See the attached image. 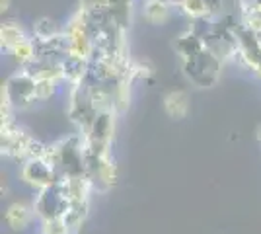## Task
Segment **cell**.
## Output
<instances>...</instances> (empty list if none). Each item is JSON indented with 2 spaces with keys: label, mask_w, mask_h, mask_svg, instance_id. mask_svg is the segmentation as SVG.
<instances>
[{
  "label": "cell",
  "mask_w": 261,
  "mask_h": 234,
  "mask_svg": "<svg viewBox=\"0 0 261 234\" xmlns=\"http://www.w3.org/2000/svg\"><path fill=\"white\" fill-rule=\"evenodd\" d=\"M45 160L55 168L59 178L86 176V139L82 133L68 135L49 145Z\"/></svg>",
  "instance_id": "1"
},
{
  "label": "cell",
  "mask_w": 261,
  "mask_h": 234,
  "mask_svg": "<svg viewBox=\"0 0 261 234\" xmlns=\"http://www.w3.org/2000/svg\"><path fill=\"white\" fill-rule=\"evenodd\" d=\"M184 63V72L187 80L191 84H195L197 88H213L220 78V72H222V61L215 57L207 47L197 53L195 57L191 59H185L181 61Z\"/></svg>",
  "instance_id": "2"
},
{
  "label": "cell",
  "mask_w": 261,
  "mask_h": 234,
  "mask_svg": "<svg viewBox=\"0 0 261 234\" xmlns=\"http://www.w3.org/2000/svg\"><path fill=\"white\" fill-rule=\"evenodd\" d=\"M35 101V76L25 68H20L2 86V103L10 106L12 110H28Z\"/></svg>",
  "instance_id": "3"
},
{
  "label": "cell",
  "mask_w": 261,
  "mask_h": 234,
  "mask_svg": "<svg viewBox=\"0 0 261 234\" xmlns=\"http://www.w3.org/2000/svg\"><path fill=\"white\" fill-rule=\"evenodd\" d=\"M68 117L72 125L76 127V133L86 135L92 127L94 119L98 117V108L88 94L86 84H78L68 88Z\"/></svg>",
  "instance_id": "4"
},
{
  "label": "cell",
  "mask_w": 261,
  "mask_h": 234,
  "mask_svg": "<svg viewBox=\"0 0 261 234\" xmlns=\"http://www.w3.org/2000/svg\"><path fill=\"white\" fill-rule=\"evenodd\" d=\"M32 141V135L16 123L14 113L2 115V139H0L2 154L23 164L28 160V148H30Z\"/></svg>",
  "instance_id": "5"
},
{
  "label": "cell",
  "mask_w": 261,
  "mask_h": 234,
  "mask_svg": "<svg viewBox=\"0 0 261 234\" xmlns=\"http://www.w3.org/2000/svg\"><path fill=\"white\" fill-rule=\"evenodd\" d=\"M32 205L33 211H35V217L39 221H49V219H61L66 213V209H68L70 201L66 197L65 190L61 186V179H59L51 188L37 191L35 201Z\"/></svg>",
  "instance_id": "6"
},
{
  "label": "cell",
  "mask_w": 261,
  "mask_h": 234,
  "mask_svg": "<svg viewBox=\"0 0 261 234\" xmlns=\"http://www.w3.org/2000/svg\"><path fill=\"white\" fill-rule=\"evenodd\" d=\"M22 179L28 184V186H32L35 188L37 191L41 190H47V188H51L55 186L57 181H59V174L55 172V168L45 160V158H33V160H25L22 164Z\"/></svg>",
  "instance_id": "7"
},
{
  "label": "cell",
  "mask_w": 261,
  "mask_h": 234,
  "mask_svg": "<svg viewBox=\"0 0 261 234\" xmlns=\"http://www.w3.org/2000/svg\"><path fill=\"white\" fill-rule=\"evenodd\" d=\"M63 74H65V82H68V86H78L86 82L88 74H90V61L82 59L76 55H66L63 61Z\"/></svg>",
  "instance_id": "8"
},
{
  "label": "cell",
  "mask_w": 261,
  "mask_h": 234,
  "mask_svg": "<svg viewBox=\"0 0 261 234\" xmlns=\"http://www.w3.org/2000/svg\"><path fill=\"white\" fill-rule=\"evenodd\" d=\"M205 49V41L199 34H195L193 30H187L181 35H177L174 41V51L179 55L181 61L185 59H191L195 57L197 53H201Z\"/></svg>",
  "instance_id": "9"
},
{
  "label": "cell",
  "mask_w": 261,
  "mask_h": 234,
  "mask_svg": "<svg viewBox=\"0 0 261 234\" xmlns=\"http://www.w3.org/2000/svg\"><path fill=\"white\" fill-rule=\"evenodd\" d=\"M35 217V211H33V205H28V203H12L6 211V223L12 230H23L28 228L30 223Z\"/></svg>",
  "instance_id": "10"
},
{
  "label": "cell",
  "mask_w": 261,
  "mask_h": 234,
  "mask_svg": "<svg viewBox=\"0 0 261 234\" xmlns=\"http://www.w3.org/2000/svg\"><path fill=\"white\" fill-rule=\"evenodd\" d=\"M88 211H90V201H70L68 209L63 215V221H65L66 228L70 234L80 232L82 224L86 223Z\"/></svg>",
  "instance_id": "11"
},
{
  "label": "cell",
  "mask_w": 261,
  "mask_h": 234,
  "mask_svg": "<svg viewBox=\"0 0 261 234\" xmlns=\"http://www.w3.org/2000/svg\"><path fill=\"white\" fill-rule=\"evenodd\" d=\"M172 6L174 4H168L162 0H144V4H142L144 20L154 25H164L172 16Z\"/></svg>",
  "instance_id": "12"
},
{
  "label": "cell",
  "mask_w": 261,
  "mask_h": 234,
  "mask_svg": "<svg viewBox=\"0 0 261 234\" xmlns=\"http://www.w3.org/2000/svg\"><path fill=\"white\" fill-rule=\"evenodd\" d=\"M164 112L172 119H184L189 112V96L184 90H174L164 98Z\"/></svg>",
  "instance_id": "13"
},
{
  "label": "cell",
  "mask_w": 261,
  "mask_h": 234,
  "mask_svg": "<svg viewBox=\"0 0 261 234\" xmlns=\"http://www.w3.org/2000/svg\"><path fill=\"white\" fill-rule=\"evenodd\" d=\"M23 39H28V35L23 34V30L16 22L2 23L0 28V45L4 51H12L18 43H22Z\"/></svg>",
  "instance_id": "14"
},
{
  "label": "cell",
  "mask_w": 261,
  "mask_h": 234,
  "mask_svg": "<svg viewBox=\"0 0 261 234\" xmlns=\"http://www.w3.org/2000/svg\"><path fill=\"white\" fill-rule=\"evenodd\" d=\"M12 59L22 67H28V65H32L33 61L37 59V45H35V39H23L22 43H18L14 49L10 51Z\"/></svg>",
  "instance_id": "15"
},
{
  "label": "cell",
  "mask_w": 261,
  "mask_h": 234,
  "mask_svg": "<svg viewBox=\"0 0 261 234\" xmlns=\"http://www.w3.org/2000/svg\"><path fill=\"white\" fill-rule=\"evenodd\" d=\"M61 34H63V30L51 18H39L33 22V39H37V41H49Z\"/></svg>",
  "instance_id": "16"
},
{
  "label": "cell",
  "mask_w": 261,
  "mask_h": 234,
  "mask_svg": "<svg viewBox=\"0 0 261 234\" xmlns=\"http://www.w3.org/2000/svg\"><path fill=\"white\" fill-rule=\"evenodd\" d=\"M175 6L179 8L181 14H185L187 18H191L193 22L208 18V10L207 6H205V0H179Z\"/></svg>",
  "instance_id": "17"
},
{
  "label": "cell",
  "mask_w": 261,
  "mask_h": 234,
  "mask_svg": "<svg viewBox=\"0 0 261 234\" xmlns=\"http://www.w3.org/2000/svg\"><path fill=\"white\" fill-rule=\"evenodd\" d=\"M57 86H59L57 80H51V78H35V98L39 101L49 100L55 92H57Z\"/></svg>",
  "instance_id": "18"
},
{
  "label": "cell",
  "mask_w": 261,
  "mask_h": 234,
  "mask_svg": "<svg viewBox=\"0 0 261 234\" xmlns=\"http://www.w3.org/2000/svg\"><path fill=\"white\" fill-rule=\"evenodd\" d=\"M41 232L43 234H70L66 228L63 217L61 219H49V221H41Z\"/></svg>",
  "instance_id": "19"
},
{
  "label": "cell",
  "mask_w": 261,
  "mask_h": 234,
  "mask_svg": "<svg viewBox=\"0 0 261 234\" xmlns=\"http://www.w3.org/2000/svg\"><path fill=\"white\" fill-rule=\"evenodd\" d=\"M0 6H2V12H6L10 8V0H0Z\"/></svg>",
  "instance_id": "20"
},
{
  "label": "cell",
  "mask_w": 261,
  "mask_h": 234,
  "mask_svg": "<svg viewBox=\"0 0 261 234\" xmlns=\"http://www.w3.org/2000/svg\"><path fill=\"white\" fill-rule=\"evenodd\" d=\"M39 234H43V232H39Z\"/></svg>",
  "instance_id": "21"
}]
</instances>
